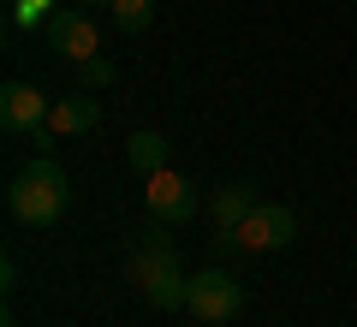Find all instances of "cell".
Wrapping results in <instances>:
<instances>
[{"label":"cell","mask_w":357,"mask_h":327,"mask_svg":"<svg viewBox=\"0 0 357 327\" xmlns=\"http://www.w3.org/2000/svg\"><path fill=\"white\" fill-rule=\"evenodd\" d=\"M60 6H48V0H18V24H36V18H54Z\"/></svg>","instance_id":"4fadbf2b"},{"label":"cell","mask_w":357,"mask_h":327,"mask_svg":"<svg viewBox=\"0 0 357 327\" xmlns=\"http://www.w3.org/2000/svg\"><path fill=\"white\" fill-rule=\"evenodd\" d=\"M107 13H114V24L126 30V36H137V30H149V18H155V0H114Z\"/></svg>","instance_id":"8fae6325"},{"label":"cell","mask_w":357,"mask_h":327,"mask_svg":"<svg viewBox=\"0 0 357 327\" xmlns=\"http://www.w3.org/2000/svg\"><path fill=\"white\" fill-rule=\"evenodd\" d=\"M126 274H131V286H143V298H149L155 310H185L191 280L178 274V244L161 232V220H155V232H143V238L131 244Z\"/></svg>","instance_id":"6da1fadb"},{"label":"cell","mask_w":357,"mask_h":327,"mask_svg":"<svg viewBox=\"0 0 357 327\" xmlns=\"http://www.w3.org/2000/svg\"><path fill=\"white\" fill-rule=\"evenodd\" d=\"M256 202H262V197H256V185H250V178H238V185H227V190H215V197H208V214H215L220 232H232L244 214L256 208Z\"/></svg>","instance_id":"9c48e42d"},{"label":"cell","mask_w":357,"mask_h":327,"mask_svg":"<svg viewBox=\"0 0 357 327\" xmlns=\"http://www.w3.org/2000/svg\"><path fill=\"white\" fill-rule=\"evenodd\" d=\"M126 155H131V173L155 178V173H161V167H167V137H161V131H131Z\"/></svg>","instance_id":"30bf717a"},{"label":"cell","mask_w":357,"mask_h":327,"mask_svg":"<svg viewBox=\"0 0 357 327\" xmlns=\"http://www.w3.org/2000/svg\"><path fill=\"white\" fill-rule=\"evenodd\" d=\"M48 114H54V101L36 84H24V77H13V84L0 89V126L13 131V137H36L48 126Z\"/></svg>","instance_id":"5b68a950"},{"label":"cell","mask_w":357,"mask_h":327,"mask_svg":"<svg viewBox=\"0 0 357 327\" xmlns=\"http://www.w3.org/2000/svg\"><path fill=\"white\" fill-rule=\"evenodd\" d=\"M232 238H238V250H286L298 238V214L286 202H256L238 227H232Z\"/></svg>","instance_id":"277c9868"},{"label":"cell","mask_w":357,"mask_h":327,"mask_svg":"<svg viewBox=\"0 0 357 327\" xmlns=\"http://www.w3.org/2000/svg\"><path fill=\"white\" fill-rule=\"evenodd\" d=\"M96 126H102V107H96L89 89L60 96V101H54V114H48V131H54V137H84V131H96Z\"/></svg>","instance_id":"ba28073f"},{"label":"cell","mask_w":357,"mask_h":327,"mask_svg":"<svg viewBox=\"0 0 357 327\" xmlns=\"http://www.w3.org/2000/svg\"><path fill=\"white\" fill-rule=\"evenodd\" d=\"M66 202H72V185H66V173L48 155L24 161L13 173V185H6V214H13L18 227H54L66 214Z\"/></svg>","instance_id":"7a4b0ae2"},{"label":"cell","mask_w":357,"mask_h":327,"mask_svg":"<svg viewBox=\"0 0 357 327\" xmlns=\"http://www.w3.org/2000/svg\"><path fill=\"white\" fill-rule=\"evenodd\" d=\"M143 202H149V214L155 220H161V227H185V220H191L197 214V185L185 173H155L149 178V190H143Z\"/></svg>","instance_id":"8992f818"},{"label":"cell","mask_w":357,"mask_h":327,"mask_svg":"<svg viewBox=\"0 0 357 327\" xmlns=\"http://www.w3.org/2000/svg\"><path fill=\"white\" fill-rule=\"evenodd\" d=\"M114 84V66L102 60V54H96V60H84V89H107Z\"/></svg>","instance_id":"7c38bea8"},{"label":"cell","mask_w":357,"mask_h":327,"mask_svg":"<svg viewBox=\"0 0 357 327\" xmlns=\"http://www.w3.org/2000/svg\"><path fill=\"white\" fill-rule=\"evenodd\" d=\"M185 310L197 315V321L220 327L232 321V315L244 310V286L232 274H220V268H203V274H191V291H185Z\"/></svg>","instance_id":"3957f363"},{"label":"cell","mask_w":357,"mask_h":327,"mask_svg":"<svg viewBox=\"0 0 357 327\" xmlns=\"http://www.w3.org/2000/svg\"><path fill=\"white\" fill-rule=\"evenodd\" d=\"M84 6H114V0H84Z\"/></svg>","instance_id":"5bb4252c"},{"label":"cell","mask_w":357,"mask_h":327,"mask_svg":"<svg viewBox=\"0 0 357 327\" xmlns=\"http://www.w3.org/2000/svg\"><path fill=\"white\" fill-rule=\"evenodd\" d=\"M48 42L66 54V60H96V48H102V36H96V18L84 13V6H60V13L48 18Z\"/></svg>","instance_id":"52a82bcc"}]
</instances>
